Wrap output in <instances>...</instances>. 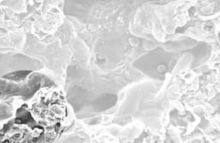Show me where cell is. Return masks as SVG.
I'll list each match as a JSON object with an SVG mask.
<instances>
[{
    "label": "cell",
    "instance_id": "1",
    "mask_svg": "<svg viewBox=\"0 0 220 143\" xmlns=\"http://www.w3.org/2000/svg\"><path fill=\"white\" fill-rule=\"evenodd\" d=\"M27 75V72L23 73V72H17V73H14V74H11L6 75V77L8 78H11V80H22L23 78H24Z\"/></svg>",
    "mask_w": 220,
    "mask_h": 143
}]
</instances>
